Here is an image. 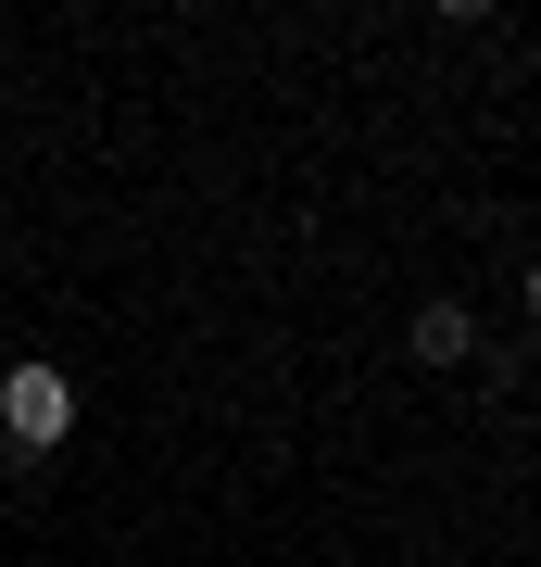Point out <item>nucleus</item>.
<instances>
[{
	"mask_svg": "<svg viewBox=\"0 0 541 567\" xmlns=\"http://www.w3.org/2000/svg\"><path fill=\"white\" fill-rule=\"evenodd\" d=\"M0 429H13L25 454H51L63 429H76V379H63V365H39V353L0 365Z\"/></svg>",
	"mask_w": 541,
	"mask_h": 567,
	"instance_id": "f257e3e1",
	"label": "nucleus"
},
{
	"mask_svg": "<svg viewBox=\"0 0 541 567\" xmlns=\"http://www.w3.org/2000/svg\"><path fill=\"white\" fill-rule=\"evenodd\" d=\"M403 353L441 379V365H466V353H479V316H466L454 290H441V303H416V316H403Z\"/></svg>",
	"mask_w": 541,
	"mask_h": 567,
	"instance_id": "f03ea898",
	"label": "nucleus"
},
{
	"mask_svg": "<svg viewBox=\"0 0 541 567\" xmlns=\"http://www.w3.org/2000/svg\"><path fill=\"white\" fill-rule=\"evenodd\" d=\"M529 328H541V265H529Z\"/></svg>",
	"mask_w": 541,
	"mask_h": 567,
	"instance_id": "7ed1b4c3",
	"label": "nucleus"
}]
</instances>
